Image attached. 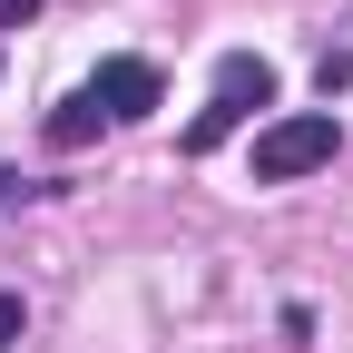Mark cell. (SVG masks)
<instances>
[{"label": "cell", "instance_id": "1", "mask_svg": "<svg viewBox=\"0 0 353 353\" xmlns=\"http://www.w3.org/2000/svg\"><path fill=\"white\" fill-rule=\"evenodd\" d=\"M255 108H275V69H265L255 50H226V59H216V88H206V108L187 118V157L226 148V138H236V128H245Z\"/></svg>", "mask_w": 353, "mask_h": 353}, {"label": "cell", "instance_id": "2", "mask_svg": "<svg viewBox=\"0 0 353 353\" xmlns=\"http://www.w3.org/2000/svg\"><path fill=\"white\" fill-rule=\"evenodd\" d=\"M334 148H343V128H334L324 108H294V118H275V128H255V176H265V187H294V176L334 167Z\"/></svg>", "mask_w": 353, "mask_h": 353}, {"label": "cell", "instance_id": "3", "mask_svg": "<svg viewBox=\"0 0 353 353\" xmlns=\"http://www.w3.org/2000/svg\"><path fill=\"white\" fill-rule=\"evenodd\" d=\"M88 99H99V118H148L167 99V79H157V59H99Z\"/></svg>", "mask_w": 353, "mask_h": 353}, {"label": "cell", "instance_id": "4", "mask_svg": "<svg viewBox=\"0 0 353 353\" xmlns=\"http://www.w3.org/2000/svg\"><path fill=\"white\" fill-rule=\"evenodd\" d=\"M88 138H99V99L79 88V99H59V108H50V148H88Z\"/></svg>", "mask_w": 353, "mask_h": 353}, {"label": "cell", "instance_id": "5", "mask_svg": "<svg viewBox=\"0 0 353 353\" xmlns=\"http://www.w3.org/2000/svg\"><path fill=\"white\" fill-rule=\"evenodd\" d=\"M20 324H30V314H20V294H0V353L20 343Z\"/></svg>", "mask_w": 353, "mask_h": 353}, {"label": "cell", "instance_id": "6", "mask_svg": "<svg viewBox=\"0 0 353 353\" xmlns=\"http://www.w3.org/2000/svg\"><path fill=\"white\" fill-rule=\"evenodd\" d=\"M30 10H39V0H0V30H20V20H30Z\"/></svg>", "mask_w": 353, "mask_h": 353}, {"label": "cell", "instance_id": "7", "mask_svg": "<svg viewBox=\"0 0 353 353\" xmlns=\"http://www.w3.org/2000/svg\"><path fill=\"white\" fill-rule=\"evenodd\" d=\"M0 196H20V176H0Z\"/></svg>", "mask_w": 353, "mask_h": 353}]
</instances>
